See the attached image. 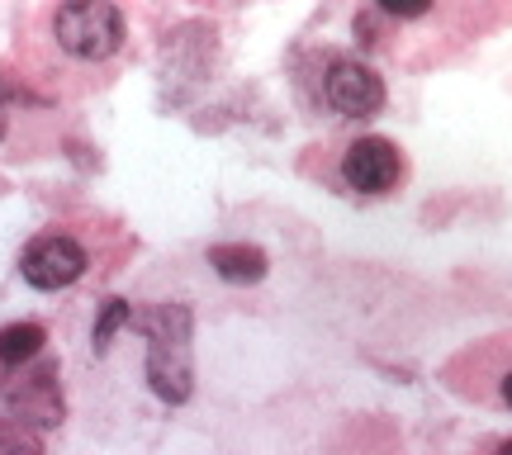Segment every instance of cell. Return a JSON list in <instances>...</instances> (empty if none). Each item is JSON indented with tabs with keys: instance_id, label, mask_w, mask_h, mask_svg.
<instances>
[{
	"instance_id": "obj_10",
	"label": "cell",
	"mask_w": 512,
	"mask_h": 455,
	"mask_svg": "<svg viewBox=\"0 0 512 455\" xmlns=\"http://www.w3.org/2000/svg\"><path fill=\"white\" fill-rule=\"evenodd\" d=\"M0 451L5 455H38V446L24 437V432L15 437V427H0Z\"/></svg>"
},
{
	"instance_id": "obj_13",
	"label": "cell",
	"mask_w": 512,
	"mask_h": 455,
	"mask_svg": "<svg viewBox=\"0 0 512 455\" xmlns=\"http://www.w3.org/2000/svg\"><path fill=\"white\" fill-rule=\"evenodd\" d=\"M0 133H5V105H0Z\"/></svg>"
},
{
	"instance_id": "obj_3",
	"label": "cell",
	"mask_w": 512,
	"mask_h": 455,
	"mask_svg": "<svg viewBox=\"0 0 512 455\" xmlns=\"http://www.w3.org/2000/svg\"><path fill=\"white\" fill-rule=\"evenodd\" d=\"M19 271H24V280H29L34 290H67V285H76L81 271H86V252H81L76 237L48 233V237H38V242H29Z\"/></svg>"
},
{
	"instance_id": "obj_1",
	"label": "cell",
	"mask_w": 512,
	"mask_h": 455,
	"mask_svg": "<svg viewBox=\"0 0 512 455\" xmlns=\"http://www.w3.org/2000/svg\"><path fill=\"white\" fill-rule=\"evenodd\" d=\"M133 328L147 332V380L166 403H185L195 389L190 365V309L162 304V309L133 313Z\"/></svg>"
},
{
	"instance_id": "obj_8",
	"label": "cell",
	"mask_w": 512,
	"mask_h": 455,
	"mask_svg": "<svg viewBox=\"0 0 512 455\" xmlns=\"http://www.w3.org/2000/svg\"><path fill=\"white\" fill-rule=\"evenodd\" d=\"M43 342H48V337H43L38 323H10V328H0V365L24 370V365L43 351Z\"/></svg>"
},
{
	"instance_id": "obj_6",
	"label": "cell",
	"mask_w": 512,
	"mask_h": 455,
	"mask_svg": "<svg viewBox=\"0 0 512 455\" xmlns=\"http://www.w3.org/2000/svg\"><path fill=\"white\" fill-rule=\"evenodd\" d=\"M5 403L15 422H38V427H57L62 422V389H57V365L38 361L34 370H19L5 384Z\"/></svg>"
},
{
	"instance_id": "obj_2",
	"label": "cell",
	"mask_w": 512,
	"mask_h": 455,
	"mask_svg": "<svg viewBox=\"0 0 512 455\" xmlns=\"http://www.w3.org/2000/svg\"><path fill=\"white\" fill-rule=\"evenodd\" d=\"M53 34L62 53L81 57V62H105L124 48V15L105 5V0H76V5H62L53 15Z\"/></svg>"
},
{
	"instance_id": "obj_4",
	"label": "cell",
	"mask_w": 512,
	"mask_h": 455,
	"mask_svg": "<svg viewBox=\"0 0 512 455\" xmlns=\"http://www.w3.org/2000/svg\"><path fill=\"white\" fill-rule=\"evenodd\" d=\"M323 100L342 119H370L384 110V81L366 62H332L323 76Z\"/></svg>"
},
{
	"instance_id": "obj_5",
	"label": "cell",
	"mask_w": 512,
	"mask_h": 455,
	"mask_svg": "<svg viewBox=\"0 0 512 455\" xmlns=\"http://www.w3.org/2000/svg\"><path fill=\"white\" fill-rule=\"evenodd\" d=\"M403 176V152L389 138H356L342 157V181L361 195H384Z\"/></svg>"
},
{
	"instance_id": "obj_7",
	"label": "cell",
	"mask_w": 512,
	"mask_h": 455,
	"mask_svg": "<svg viewBox=\"0 0 512 455\" xmlns=\"http://www.w3.org/2000/svg\"><path fill=\"white\" fill-rule=\"evenodd\" d=\"M209 266L228 280V285H256L266 275V252L261 247H247V242H223V247H209Z\"/></svg>"
},
{
	"instance_id": "obj_9",
	"label": "cell",
	"mask_w": 512,
	"mask_h": 455,
	"mask_svg": "<svg viewBox=\"0 0 512 455\" xmlns=\"http://www.w3.org/2000/svg\"><path fill=\"white\" fill-rule=\"evenodd\" d=\"M119 328H133V309H128L124 299H110V304H105V313H100V323H95V332H91V346H95V351H105V346H110V337Z\"/></svg>"
},
{
	"instance_id": "obj_11",
	"label": "cell",
	"mask_w": 512,
	"mask_h": 455,
	"mask_svg": "<svg viewBox=\"0 0 512 455\" xmlns=\"http://www.w3.org/2000/svg\"><path fill=\"white\" fill-rule=\"evenodd\" d=\"M498 403H503V408H512V365H503V370H498V394H494Z\"/></svg>"
},
{
	"instance_id": "obj_12",
	"label": "cell",
	"mask_w": 512,
	"mask_h": 455,
	"mask_svg": "<svg viewBox=\"0 0 512 455\" xmlns=\"http://www.w3.org/2000/svg\"><path fill=\"white\" fill-rule=\"evenodd\" d=\"M494 455H512V437H508V441H498V446H494Z\"/></svg>"
}]
</instances>
